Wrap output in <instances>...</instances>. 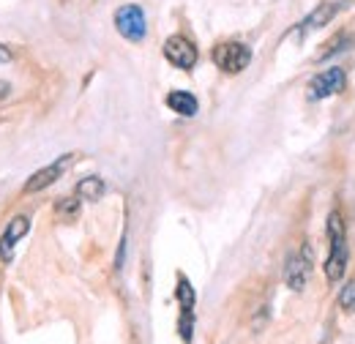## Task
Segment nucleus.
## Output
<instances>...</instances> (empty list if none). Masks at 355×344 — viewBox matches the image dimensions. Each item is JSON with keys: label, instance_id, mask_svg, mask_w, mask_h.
<instances>
[{"label": "nucleus", "instance_id": "1", "mask_svg": "<svg viewBox=\"0 0 355 344\" xmlns=\"http://www.w3.org/2000/svg\"><path fill=\"white\" fill-rule=\"evenodd\" d=\"M328 241H331V255L325 259V276L328 282H339L345 279V268H347V230L339 211H331L328 216Z\"/></svg>", "mask_w": 355, "mask_h": 344}, {"label": "nucleus", "instance_id": "2", "mask_svg": "<svg viewBox=\"0 0 355 344\" xmlns=\"http://www.w3.org/2000/svg\"><path fill=\"white\" fill-rule=\"evenodd\" d=\"M214 63L224 74H241L252 63V49L241 42H222L214 49Z\"/></svg>", "mask_w": 355, "mask_h": 344}, {"label": "nucleus", "instance_id": "3", "mask_svg": "<svg viewBox=\"0 0 355 344\" xmlns=\"http://www.w3.org/2000/svg\"><path fill=\"white\" fill-rule=\"evenodd\" d=\"M115 28L118 33L126 39V42H142L145 33H148V25H145V11L139 6H121L115 11Z\"/></svg>", "mask_w": 355, "mask_h": 344}, {"label": "nucleus", "instance_id": "4", "mask_svg": "<svg viewBox=\"0 0 355 344\" xmlns=\"http://www.w3.org/2000/svg\"><path fill=\"white\" fill-rule=\"evenodd\" d=\"M311 265H314V259H311L309 246H304L301 252L290 255V257H287V265H284V284H287L290 290H295V293L304 290L311 276Z\"/></svg>", "mask_w": 355, "mask_h": 344}, {"label": "nucleus", "instance_id": "5", "mask_svg": "<svg viewBox=\"0 0 355 344\" xmlns=\"http://www.w3.org/2000/svg\"><path fill=\"white\" fill-rule=\"evenodd\" d=\"M164 58L175 66V69H183V71H191L194 66H197V46L189 42L186 36H170L167 42H164Z\"/></svg>", "mask_w": 355, "mask_h": 344}, {"label": "nucleus", "instance_id": "6", "mask_svg": "<svg viewBox=\"0 0 355 344\" xmlns=\"http://www.w3.org/2000/svg\"><path fill=\"white\" fill-rule=\"evenodd\" d=\"M345 71L342 69H328L322 74H317L309 83V98H328L345 90Z\"/></svg>", "mask_w": 355, "mask_h": 344}, {"label": "nucleus", "instance_id": "7", "mask_svg": "<svg viewBox=\"0 0 355 344\" xmlns=\"http://www.w3.org/2000/svg\"><path fill=\"white\" fill-rule=\"evenodd\" d=\"M71 153H66L63 159H58L55 164H49V167H44V170L33 172L31 178H28V183H25V194H36V191H44L46 186H52L63 172H66V167L71 164Z\"/></svg>", "mask_w": 355, "mask_h": 344}, {"label": "nucleus", "instance_id": "8", "mask_svg": "<svg viewBox=\"0 0 355 344\" xmlns=\"http://www.w3.org/2000/svg\"><path fill=\"white\" fill-rule=\"evenodd\" d=\"M28 230H31V218L28 216H14L8 221V227H6V232L0 238V259L3 262H8L14 257V246H17V241H22L28 235Z\"/></svg>", "mask_w": 355, "mask_h": 344}, {"label": "nucleus", "instance_id": "9", "mask_svg": "<svg viewBox=\"0 0 355 344\" xmlns=\"http://www.w3.org/2000/svg\"><path fill=\"white\" fill-rule=\"evenodd\" d=\"M167 107L178 115H183V118H194L197 110H200V101L189 90H170L167 93Z\"/></svg>", "mask_w": 355, "mask_h": 344}, {"label": "nucleus", "instance_id": "10", "mask_svg": "<svg viewBox=\"0 0 355 344\" xmlns=\"http://www.w3.org/2000/svg\"><path fill=\"white\" fill-rule=\"evenodd\" d=\"M104 191H107V183H104L98 175H88V178H83V180L77 183V197H80V200H88V203L101 200Z\"/></svg>", "mask_w": 355, "mask_h": 344}, {"label": "nucleus", "instance_id": "11", "mask_svg": "<svg viewBox=\"0 0 355 344\" xmlns=\"http://www.w3.org/2000/svg\"><path fill=\"white\" fill-rule=\"evenodd\" d=\"M339 8H342L339 3H322L320 8H314L309 17H306L304 31H314V28H320V25H328V22L336 17V11H339Z\"/></svg>", "mask_w": 355, "mask_h": 344}, {"label": "nucleus", "instance_id": "12", "mask_svg": "<svg viewBox=\"0 0 355 344\" xmlns=\"http://www.w3.org/2000/svg\"><path fill=\"white\" fill-rule=\"evenodd\" d=\"M175 295H178V301H180V309H183V311H191V309H194V290H191V284H189L186 276H178Z\"/></svg>", "mask_w": 355, "mask_h": 344}, {"label": "nucleus", "instance_id": "13", "mask_svg": "<svg viewBox=\"0 0 355 344\" xmlns=\"http://www.w3.org/2000/svg\"><path fill=\"white\" fill-rule=\"evenodd\" d=\"M55 214L60 216V218H74V216L80 214V200H74V197H63V200H58Z\"/></svg>", "mask_w": 355, "mask_h": 344}, {"label": "nucleus", "instance_id": "14", "mask_svg": "<svg viewBox=\"0 0 355 344\" xmlns=\"http://www.w3.org/2000/svg\"><path fill=\"white\" fill-rule=\"evenodd\" d=\"M339 303H342V309H347V311H353V309H355V282H350V284L342 290Z\"/></svg>", "mask_w": 355, "mask_h": 344}, {"label": "nucleus", "instance_id": "15", "mask_svg": "<svg viewBox=\"0 0 355 344\" xmlns=\"http://www.w3.org/2000/svg\"><path fill=\"white\" fill-rule=\"evenodd\" d=\"M11 58H14V52H11L6 44H0V63H8Z\"/></svg>", "mask_w": 355, "mask_h": 344}, {"label": "nucleus", "instance_id": "16", "mask_svg": "<svg viewBox=\"0 0 355 344\" xmlns=\"http://www.w3.org/2000/svg\"><path fill=\"white\" fill-rule=\"evenodd\" d=\"M8 90H11V87L6 85V83H0V98H3V96H6V93H8Z\"/></svg>", "mask_w": 355, "mask_h": 344}]
</instances>
